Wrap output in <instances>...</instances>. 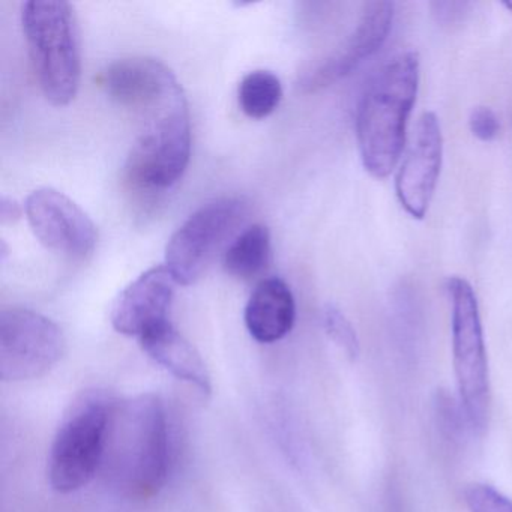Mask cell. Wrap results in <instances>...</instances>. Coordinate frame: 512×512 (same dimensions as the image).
<instances>
[{
  "mask_svg": "<svg viewBox=\"0 0 512 512\" xmlns=\"http://www.w3.org/2000/svg\"><path fill=\"white\" fill-rule=\"evenodd\" d=\"M104 464L130 496L149 499L164 487L170 466L169 424L157 395L115 404Z\"/></svg>",
  "mask_w": 512,
  "mask_h": 512,
  "instance_id": "obj_1",
  "label": "cell"
},
{
  "mask_svg": "<svg viewBox=\"0 0 512 512\" xmlns=\"http://www.w3.org/2000/svg\"><path fill=\"white\" fill-rule=\"evenodd\" d=\"M418 86V53H400L377 71L359 101L356 139L373 178H388L400 161Z\"/></svg>",
  "mask_w": 512,
  "mask_h": 512,
  "instance_id": "obj_2",
  "label": "cell"
},
{
  "mask_svg": "<svg viewBox=\"0 0 512 512\" xmlns=\"http://www.w3.org/2000/svg\"><path fill=\"white\" fill-rule=\"evenodd\" d=\"M140 128L125 163L137 190L164 191L178 184L191 158V121L182 86L151 106L133 112Z\"/></svg>",
  "mask_w": 512,
  "mask_h": 512,
  "instance_id": "obj_3",
  "label": "cell"
},
{
  "mask_svg": "<svg viewBox=\"0 0 512 512\" xmlns=\"http://www.w3.org/2000/svg\"><path fill=\"white\" fill-rule=\"evenodd\" d=\"M22 26L44 97L53 106H68L77 97L82 77L79 25L73 5L62 0L26 2Z\"/></svg>",
  "mask_w": 512,
  "mask_h": 512,
  "instance_id": "obj_4",
  "label": "cell"
},
{
  "mask_svg": "<svg viewBox=\"0 0 512 512\" xmlns=\"http://www.w3.org/2000/svg\"><path fill=\"white\" fill-rule=\"evenodd\" d=\"M115 403L89 392L73 404L53 440L49 479L53 490L68 494L86 487L104 463Z\"/></svg>",
  "mask_w": 512,
  "mask_h": 512,
  "instance_id": "obj_5",
  "label": "cell"
},
{
  "mask_svg": "<svg viewBox=\"0 0 512 512\" xmlns=\"http://www.w3.org/2000/svg\"><path fill=\"white\" fill-rule=\"evenodd\" d=\"M446 290L451 299L452 361L461 409L470 428L481 433L490 418L491 389L478 298L461 277L449 278Z\"/></svg>",
  "mask_w": 512,
  "mask_h": 512,
  "instance_id": "obj_6",
  "label": "cell"
},
{
  "mask_svg": "<svg viewBox=\"0 0 512 512\" xmlns=\"http://www.w3.org/2000/svg\"><path fill=\"white\" fill-rule=\"evenodd\" d=\"M247 215V202L239 197H220L191 214L166 247V266L176 283L196 284Z\"/></svg>",
  "mask_w": 512,
  "mask_h": 512,
  "instance_id": "obj_7",
  "label": "cell"
},
{
  "mask_svg": "<svg viewBox=\"0 0 512 512\" xmlns=\"http://www.w3.org/2000/svg\"><path fill=\"white\" fill-rule=\"evenodd\" d=\"M64 332L49 317L28 308L0 313V377L25 382L46 376L65 355Z\"/></svg>",
  "mask_w": 512,
  "mask_h": 512,
  "instance_id": "obj_8",
  "label": "cell"
},
{
  "mask_svg": "<svg viewBox=\"0 0 512 512\" xmlns=\"http://www.w3.org/2000/svg\"><path fill=\"white\" fill-rule=\"evenodd\" d=\"M25 214L35 238L53 253L86 260L97 247L94 221L70 197L53 188L35 190L26 199Z\"/></svg>",
  "mask_w": 512,
  "mask_h": 512,
  "instance_id": "obj_9",
  "label": "cell"
},
{
  "mask_svg": "<svg viewBox=\"0 0 512 512\" xmlns=\"http://www.w3.org/2000/svg\"><path fill=\"white\" fill-rule=\"evenodd\" d=\"M443 160V136L436 113L418 119L412 142L395 179V193L404 211L416 220L427 215L439 181Z\"/></svg>",
  "mask_w": 512,
  "mask_h": 512,
  "instance_id": "obj_10",
  "label": "cell"
},
{
  "mask_svg": "<svg viewBox=\"0 0 512 512\" xmlns=\"http://www.w3.org/2000/svg\"><path fill=\"white\" fill-rule=\"evenodd\" d=\"M392 2H368L362 11L361 19L349 37L316 67L305 71L299 86L305 92H316L334 85L338 80L352 74L365 59L379 52L388 40L394 22Z\"/></svg>",
  "mask_w": 512,
  "mask_h": 512,
  "instance_id": "obj_11",
  "label": "cell"
},
{
  "mask_svg": "<svg viewBox=\"0 0 512 512\" xmlns=\"http://www.w3.org/2000/svg\"><path fill=\"white\" fill-rule=\"evenodd\" d=\"M176 280L167 266H154L128 284L112 307L113 328L127 337L142 338L170 322Z\"/></svg>",
  "mask_w": 512,
  "mask_h": 512,
  "instance_id": "obj_12",
  "label": "cell"
},
{
  "mask_svg": "<svg viewBox=\"0 0 512 512\" xmlns=\"http://www.w3.org/2000/svg\"><path fill=\"white\" fill-rule=\"evenodd\" d=\"M98 82L110 100L131 112L161 100L181 86L163 62L140 56L107 65Z\"/></svg>",
  "mask_w": 512,
  "mask_h": 512,
  "instance_id": "obj_13",
  "label": "cell"
},
{
  "mask_svg": "<svg viewBox=\"0 0 512 512\" xmlns=\"http://www.w3.org/2000/svg\"><path fill=\"white\" fill-rule=\"evenodd\" d=\"M245 326L254 340L263 344L283 340L296 320L292 290L281 278H266L257 284L245 307Z\"/></svg>",
  "mask_w": 512,
  "mask_h": 512,
  "instance_id": "obj_14",
  "label": "cell"
},
{
  "mask_svg": "<svg viewBox=\"0 0 512 512\" xmlns=\"http://www.w3.org/2000/svg\"><path fill=\"white\" fill-rule=\"evenodd\" d=\"M139 341L146 355L176 379L196 386L202 394L211 392V376L205 361L172 322L152 329Z\"/></svg>",
  "mask_w": 512,
  "mask_h": 512,
  "instance_id": "obj_15",
  "label": "cell"
},
{
  "mask_svg": "<svg viewBox=\"0 0 512 512\" xmlns=\"http://www.w3.org/2000/svg\"><path fill=\"white\" fill-rule=\"evenodd\" d=\"M271 233L263 224H253L236 236L227 247L223 268L227 275L239 281L259 277L271 260Z\"/></svg>",
  "mask_w": 512,
  "mask_h": 512,
  "instance_id": "obj_16",
  "label": "cell"
},
{
  "mask_svg": "<svg viewBox=\"0 0 512 512\" xmlns=\"http://www.w3.org/2000/svg\"><path fill=\"white\" fill-rule=\"evenodd\" d=\"M281 100H283V85L271 71H251L239 83V107L248 118H268L278 109Z\"/></svg>",
  "mask_w": 512,
  "mask_h": 512,
  "instance_id": "obj_17",
  "label": "cell"
},
{
  "mask_svg": "<svg viewBox=\"0 0 512 512\" xmlns=\"http://www.w3.org/2000/svg\"><path fill=\"white\" fill-rule=\"evenodd\" d=\"M323 328H325L328 337L349 356L350 359L358 358L361 352L358 334L353 328L350 320L344 316L340 308L334 305H326L323 310Z\"/></svg>",
  "mask_w": 512,
  "mask_h": 512,
  "instance_id": "obj_18",
  "label": "cell"
},
{
  "mask_svg": "<svg viewBox=\"0 0 512 512\" xmlns=\"http://www.w3.org/2000/svg\"><path fill=\"white\" fill-rule=\"evenodd\" d=\"M469 512H512V500L488 484L469 485L464 491Z\"/></svg>",
  "mask_w": 512,
  "mask_h": 512,
  "instance_id": "obj_19",
  "label": "cell"
},
{
  "mask_svg": "<svg viewBox=\"0 0 512 512\" xmlns=\"http://www.w3.org/2000/svg\"><path fill=\"white\" fill-rule=\"evenodd\" d=\"M470 133L481 142H493L499 136V118L490 107H475L469 116Z\"/></svg>",
  "mask_w": 512,
  "mask_h": 512,
  "instance_id": "obj_20",
  "label": "cell"
},
{
  "mask_svg": "<svg viewBox=\"0 0 512 512\" xmlns=\"http://www.w3.org/2000/svg\"><path fill=\"white\" fill-rule=\"evenodd\" d=\"M467 8H470V4H466V2H434L431 4V10H433L437 22L445 23V25L460 22L466 14Z\"/></svg>",
  "mask_w": 512,
  "mask_h": 512,
  "instance_id": "obj_21",
  "label": "cell"
},
{
  "mask_svg": "<svg viewBox=\"0 0 512 512\" xmlns=\"http://www.w3.org/2000/svg\"><path fill=\"white\" fill-rule=\"evenodd\" d=\"M22 214V206L16 200L10 199L7 196L2 197V200H0V218H2V223H16L17 220H20Z\"/></svg>",
  "mask_w": 512,
  "mask_h": 512,
  "instance_id": "obj_22",
  "label": "cell"
},
{
  "mask_svg": "<svg viewBox=\"0 0 512 512\" xmlns=\"http://www.w3.org/2000/svg\"><path fill=\"white\" fill-rule=\"evenodd\" d=\"M502 5L506 8V10L512 11V0H505Z\"/></svg>",
  "mask_w": 512,
  "mask_h": 512,
  "instance_id": "obj_23",
  "label": "cell"
}]
</instances>
